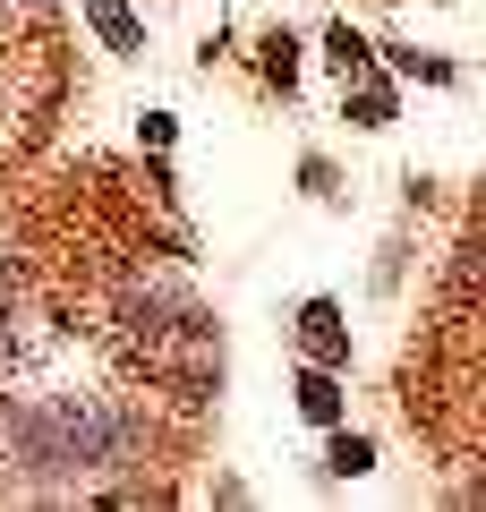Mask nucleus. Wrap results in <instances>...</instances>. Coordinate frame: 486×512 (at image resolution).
Listing matches in <instances>:
<instances>
[{
    "label": "nucleus",
    "instance_id": "nucleus-2",
    "mask_svg": "<svg viewBox=\"0 0 486 512\" xmlns=\"http://www.w3.org/2000/svg\"><path fill=\"white\" fill-rule=\"evenodd\" d=\"M86 26L111 43V52H137V43H145V26H137V9H128V0H86Z\"/></svg>",
    "mask_w": 486,
    "mask_h": 512
},
{
    "label": "nucleus",
    "instance_id": "nucleus-3",
    "mask_svg": "<svg viewBox=\"0 0 486 512\" xmlns=\"http://www.w3.org/2000/svg\"><path fill=\"white\" fill-rule=\"evenodd\" d=\"M299 419H316V427L342 419V384H333V367H307V376H299Z\"/></svg>",
    "mask_w": 486,
    "mask_h": 512
},
{
    "label": "nucleus",
    "instance_id": "nucleus-4",
    "mask_svg": "<svg viewBox=\"0 0 486 512\" xmlns=\"http://www.w3.org/2000/svg\"><path fill=\"white\" fill-rule=\"evenodd\" d=\"M350 120H359V128H384V120H393V86H384V77H359V94H350Z\"/></svg>",
    "mask_w": 486,
    "mask_h": 512
},
{
    "label": "nucleus",
    "instance_id": "nucleus-6",
    "mask_svg": "<svg viewBox=\"0 0 486 512\" xmlns=\"http://www.w3.org/2000/svg\"><path fill=\"white\" fill-rule=\"evenodd\" d=\"M265 77H273V86H290V77H299V43H290V35L265 43Z\"/></svg>",
    "mask_w": 486,
    "mask_h": 512
},
{
    "label": "nucleus",
    "instance_id": "nucleus-5",
    "mask_svg": "<svg viewBox=\"0 0 486 512\" xmlns=\"http://www.w3.org/2000/svg\"><path fill=\"white\" fill-rule=\"evenodd\" d=\"M367 461H376V444H367V436H333V453H324V470H333V478H359Z\"/></svg>",
    "mask_w": 486,
    "mask_h": 512
},
{
    "label": "nucleus",
    "instance_id": "nucleus-1",
    "mask_svg": "<svg viewBox=\"0 0 486 512\" xmlns=\"http://www.w3.org/2000/svg\"><path fill=\"white\" fill-rule=\"evenodd\" d=\"M299 333H307V350H316V367L350 359V325H342V308H333V299H307V308H299Z\"/></svg>",
    "mask_w": 486,
    "mask_h": 512
},
{
    "label": "nucleus",
    "instance_id": "nucleus-7",
    "mask_svg": "<svg viewBox=\"0 0 486 512\" xmlns=\"http://www.w3.org/2000/svg\"><path fill=\"white\" fill-rule=\"evenodd\" d=\"M324 52L342 60V77H350V69H359V60H367V43H359V35H350V26H333V35H324Z\"/></svg>",
    "mask_w": 486,
    "mask_h": 512
}]
</instances>
